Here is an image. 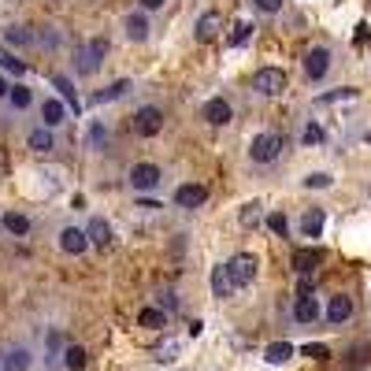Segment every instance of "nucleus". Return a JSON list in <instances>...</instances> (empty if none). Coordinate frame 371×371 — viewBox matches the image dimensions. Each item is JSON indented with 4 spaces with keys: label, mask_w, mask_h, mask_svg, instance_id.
I'll return each instance as SVG.
<instances>
[{
    "label": "nucleus",
    "mask_w": 371,
    "mask_h": 371,
    "mask_svg": "<svg viewBox=\"0 0 371 371\" xmlns=\"http://www.w3.org/2000/svg\"><path fill=\"white\" fill-rule=\"evenodd\" d=\"M204 201H208V186H201V182H186L175 189V204L179 208H201Z\"/></svg>",
    "instance_id": "9"
},
{
    "label": "nucleus",
    "mask_w": 371,
    "mask_h": 371,
    "mask_svg": "<svg viewBox=\"0 0 371 371\" xmlns=\"http://www.w3.org/2000/svg\"><path fill=\"white\" fill-rule=\"evenodd\" d=\"M253 30H256L253 23H238V26H234V34H231V48H241V45H245V41L253 38Z\"/></svg>",
    "instance_id": "34"
},
{
    "label": "nucleus",
    "mask_w": 371,
    "mask_h": 371,
    "mask_svg": "<svg viewBox=\"0 0 371 371\" xmlns=\"http://www.w3.org/2000/svg\"><path fill=\"white\" fill-rule=\"evenodd\" d=\"M63 116H67V104L56 101V96H48V101L41 104V119H45L48 131H52V126H60V123H63Z\"/></svg>",
    "instance_id": "19"
},
{
    "label": "nucleus",
    "mask_w": 371,
    "mask_h": 371,
    "mask_svg": "<svg viewBox=\"0 0 371 371\" xmlns=\"http://www.w3.org/2000/svg\"><path fill=\"white\" fill-rule=\"evenodd\" d=\"M327 71H331V48H323V45L309 48V52H304V74H309L312 82H319Z\"/></svg>",
    "instance_id": "6"
},
{
    "label": "nucleus",
    "mask_w": 371,
    "mask_h": 371,
    "mask_svg": "<svg viewBox=\"0 0 371 371\" xmlns=\"http://www.w3.org/2000/svg\"><path fill=\"white\" fill-rule=\"evenodd\" d=\"M63 367H67V371H82L86 367V349L82 345H67V349H63Z\"/></svg>",
    "instance_id": "27"
},
{
    "label": "nucleus",
    "mask_w": 371,
    "mask_h": 371,
    "mask_svg": "<svg viewBox=\"0 0 371 371\" xmlns=\"http://www.w3.org/2000/svg\"><path fill=\"white\" fill-rule=\"evenodd\" d=\"M86 234H89V241H93V245H111V227H108V223L104 219H93L89 223V227H86Z\"/></svg>",
    "instance_id": "24"
},
{
    "label": "nucleus",
    "mask_w": 371,
    "mask_h": 371,
    "mask_svg": "<svg viewBox=\"0 0 371 371\" xmlns=\"http://www.w3.org/2000/svg\"><path fill=\"white\" fill-rule=\"evenodd\" d=\"M108 56V41L104 38H93V41H86V45H78V71L82 74H96L101 71V60Z\"/></svg>",
    "instance_id": "2"
},
{
    "label": "nucleus",
    "mask_w": 371,
    "mask_h": 371,
    "mask_svg": "<svg viewBox=\"0 0 371 371\" xmlns=\"http://www.w3.org/2000/svg\"><path fill=\"white\" fill-rule=\"evenodd\" d=\"M8 93H11V86L4 82V78H0V96H8Z\"/></svg>",
    "instance_id": "43"
},
{
    "label": "nucleus",
    "mask_w": 371,
    "mask_h": 371,
    "mask_svg": "<svg viewBox=\"0 0 371 371\" xmlns=\"http://www.w3.org/2000/svg\"><path fill=\"white\" fill-rule=\"evenodd\" d=\"M160 131H164V111H160V108L145 104V108L134 111V134H141V138H156Z\"/></svg>",
    "instance_id": "4"
},
{
    "label": "nucleus",
    "mask_w": 371,
    "mask_h": 371,
    "mask_svg": "<svg viewBox=\"0 0 371 371\" xmlns=\"http://www.w3.org/2000/svg\"><path fill=\"white\" fill-rule=\"evenodd\" d=\"M30 364H34V357H30L26 345H15L4 353V360H0V367L4 371H30Z\"/></svg>",
    "instance_id": "13"
},
{
    "label": "nucleus",
    "mask_w": 371,
    "mask_h": 371,
    "mask_svg": "<svg viewBox=\"0 0 371 371\" xmlns=\"http://www.w3.org/2000/svg\"><path fill=\"white\" fill-rule=\"evenodd\" d=\"M260 219H264V204L260 201H249V204H241V212H238V223L245 231H253V227H260Z\"/></svg>",
    "instance_id": "20"
},
{
    "label": "nucleus",
    "mask_w": 371,
    "mask_h": 371,
    "mask_svg": "<svg viewBox=\"0 0 371 371\" xmlns=\"http://www.w3.org/2000/svg\"><path fill=\"white\" fill-rule=\"evenodd\" d=\"M219 30H223V15L204 11L201 19H197V41H216V38H219Z\"/></svg>",
    "instance_id": "14"
},
{
    "label": "nucleus",
    "mask_w": 371,
    "mask_h": 371,
    "mask_svg": "<svg viewBox=\"0 0 371 371\" xmlns=\"http://www.w3.org/2000/svg\"><path fill=\"white\" fill-rule=\"evenodd\" d=\"M294 319H297V323H316V319H319V301L312 294H301L294 301Z\"/></svg>",
    "instance_id": "12"
},
{
    "label": "nucleus",
    "mask_w": 371,
    "mask_h": 371,
    "mask_svg": "<svg viewBox=\"0 0 371 371\" xmlns=\"http://www.w3.org/2000/svg\"><path fill=\"white\" fill-rule=\"evenodd\" d=\"M138 323L149 327V331H160V327H167V312L164 309H141L138 312Z\"/></svg>",
    "instance_id": "23"
},
{
    "label": "nucleus",
    "mask_w": 371,
    "mask_h": 371,
    "mask_svg": "<svg viewBox=\"0 0 371 371\" xmlns=\"http://www.w3.org/2000/svg\"><path fill=\"white\" fill-rule=\"evenodd\" d=\"M227 271H231V279H234L238 289L249 286V282L256 279V256H253V253H238V256H231V260H227Z\"/></svg>",
    "instance_id": "5"
},
{
    "label": "nucleus",
    "mask_w": 371,
    "mask_h": 371,
    "mask_svg": "<svg viewBox=\"0 0 371 371\" xmlns=\"http://www.w3.org/2000/svg\"><path fill=\"white\" fill-rule=\"evenodd\" d=\"M357 45H367V23L357 26Z\"/></svg>",
    "instance_id": "42"
},
{
    "label": "nucleus",
    "mask_w": 371,
    "mask_h": 371,
    "mask_svg": "<svg viewBox=\"0 0 371 371\" xmlns=\"http://www.w3.org/2000/svg\"><path fill=\"white\" fill-rule=\"evenodd\" d=\"M256 11H264V15H279L282 11V0H253Z\"/></svg>",
    "instance_id": "40"
},
{
    "label": "nucleus",
    "mask_w": 371,
    "mask_h": 371,
    "mask_svg": "<svg viewBox=\"0 0 371 371\" xmlns=\"http://www.w3.org/2000/svg\"><path fill=\"white\" fill-rule=\"evenodd\" d=\"M175 353H179V342H167V345H160V349H156V360H160V364H171V360H175Z\"/></svg>",
    "instance_id": "39"
},
{
    "label": "nucleus",
    "mask_w": 371,
    "mask_h": 371,
    "mask_svg": "<svg viewBox=\"0 0 371 371\" xmlns=\"http://www.w3.org/2000/svg\"><path fill=\"white\" fill-rule=\"evenodd\" d=\"M126 38H131V41H145V38H149V19H145V15L141 11H134V15H126Z\"/></svg>",
    "instance_id": "21"
},
{
    "label": "nucleus",
    "mask_w": 371,
    "mask_h": 371,
    "mask_svg": "<svg viewBox=\"0 0 371 371\" xmlns=\"http://www.w3.org/2000/svg\"><path fill=\"white\" fill-rule=\"evenodd\" d=\"M234 289H238V286H234V279H231V271H227V264H219V267L212 271V294H216V297L223 301V297H231V294H234Z\"/></svg>",
    "instance_id": "17"
},
{
    "label": "nucleus",
    "mask_w": 371,
    "mask_h": 371,
    "mask_svg": "<svg viewBox=\"0 0 371 371\" xmlns=\"http://www.w3.org/2000/svg\"><path fill=\"white\" fill-rule=\"evenodd\" d=\"M342 101H357V89H334V93H323L316 104L323 108V104H342Z\"/></svg>",
    "instance_id": "32"
},
{
    "label": "nucleus",
    "mask_w": 371,
    "mask_h": 371,
    "mask_svg": "<svg viewBox=\"0 0 371 371\" xmlns=\"http://www.w3.org/2000/svg\"><path fill=\"white\" fill-rule=\"evenodd\" d=\"M52 86L60 89L63 104H67V108H74V111H82V104H78V93H74V86H71V78H63V74H52Z\"/></svg>",
    "instance_id": "22"
},
{
    "label": "nucleus",
    "mask_w": 371,
    "mask_h": 371,
    "mask_svg": "<svg viewBox=\"0 0 371 371\" xmlns=\"http://www.w3.org/2000/svg\"><path fill=\"white\" fill-rule=\"evenodd\" d=\"M131 89V82L126 78H119V82H111L108 89H101V93H93V104H108V101H119V96Z\"/></svg>",
    "instance_id": "25"
},
{
    "label": "nucleus",
    "mask_w": 371,
    "mask_h": 371,
    "mask_svg": "<svg viewBox=\"0 0 371 371\" xmlns=\"http://www.w3.org/2000/svg\"><path fill=\"white\" fill-rule=\"evenodd\" d=\"M301 353H304V357H312V360H327V357H331V349H327V345H319V342H309Z\"/></svg>",
    "instance_id": "37"
},
{
    "label": "nucleus",
    "mask_w": 371,
    "mask_h": 371,
    "mask_svg": "<svg viewBox=\"0 0 371 371\" xmlns=\"http://www.w3.org/2000/svg\"><path fill=\"white\" fill-rule=\"evenodd\" d=\"M286 149V141L279 134H256L249 141V156H253V164H275V160L282 156Z\"/></svg>",
    "instance_id": "1"
},
{
    "label": "nucleus",
    "mask_w": 371,
    "mask_h": 371,
    "mask_svg": "<svg viewBox=\"0 0 371 371\" xmlns=\"http://www.w3.org/2000/svg\"><path fill=\"white\" fill-rule=\"evenodd\" d=\"M8 101H11V108H30V104H34V93H30L26 86H11V93H8Z\"/></svg>",
    "instance_id": "30"
},
{
    "label": "nucleus",
    "mask_w": 371,
    "mask_h": 371,
    "mask_svg": "<svg viewBox=\"0 0 371 371\" xmlns=\"http://www.w3.org/2000/svg\"><path fill=\"white\" fill-rule=\"evenodd\" d=\"M301 145H323V126L319 123H304V131H301Z\"/></svg>",
    "instance_id": "31"
},
{
    "label": "nucleus",
    "mask_w": 371,
    "mask_h": 371,
    "mask_svg": "<svg viewBox=\"0 0 371 371\" xmlns=\"http://www.w3.org/2000/svg\"><path fill=\"white\" fill-rule=\"evenodd\" d=\"M60 249L67 253V256H82L89 249V234L82 227H63L60 231Z\"/></svg>",
    "instance_id": "8"
},
{
    "label": "nucleus",
    "mask_w": 371,
    "mask_h": 371,
    "mask_svg": "<svg viewBox=\"0 0 371 371\" xmlns=\"http://www.w3.org/2000/svg\"><path fill=\"white\" fill-rule=\"evenodd\" d=\"M319 264H323V249H297L294 253V271H297V275H312V271L319 267Z\"/></svg>",
    "instance_id": "11"
},
{
    "label": "nucleus",
    "mask_w": 371,
    "mask_h": 371,
    "mask_svg": "<svg viewBox=\"0 0 371 371\" xmlns=\"http://www.w3.org/2000/svg\"><path fill=\"white\" fill-rule=\"evenodd\" d=\"M264 357H267V364H286L289 357H294V345H289V342H271L264 349Z\"/></svg>",
    "instance_id": "26"
},
{
    "label": "nucleus",
    "mask_w": 371,
    "mask_h": 371,
    "mask_svg": "<svg viewBox=\"0 0 371 371\" xmlns=\"http://www.w3.org/2000/svg\"><path fill=\"white\" fill-rule=\"evenodd\" d=\"M89 145L93 149H104L108 145V126L104 123H89Z\"/></svg>",
    "instance_id": "35"
},
{
    "label": "nucleus",
    "mask_w": 371,
    "mask_h": 371,
    "mask_svg": "<svg viewBox=\"0 0 371 371\" xmlns=\"http://www.w3.org/2000/svg\"><path fill=\"white\" fill-rule=\"evenodd\" d=\"M164 4H167V0H141L145 11H156V8H164Z\"/></svg>",
    "instance_id": "41"
},
{
    "label": "nucleus",
    "mask_w": 371,
    "mask_h": 371,
    "mask_svg": "<svg viewBox=\"0 0 371 371\" xmlns=\"http://www.w3.org/2000/svg\"><path fill=\"white\" fill-rule=\"evenodd\" d=\"M4 38H8V45H19V48L34 45V34H26L23 26H8V30H4Z\"/></svg>",
    "instance_id": "33"
},
{
    "label": "nucleus",
    "mask_w": 371,
    "mask_h": 371,
    "mask_svg": "<svg viewBox=\"0 0 371 371\" xmlns=\"http://www.w3.org/2000/svg\"><path fill=\"white\" fill-rule=\"evenodd\" d=\"M160 179H164V171H160L156 164H134V167H131V186H134L138 193L156 189V186H160Z\"/></svg>",
    "instance_id": "7"
},
{
    "label": "nucleus",
    "mask_w": 371,
    "mask_h": 371,
    "mask_svg": "<svg viewBox=\"0 0 371 371\" xmlns=\"http://www.w3.org/2000/svg\"><path fill=\"white\" fill-rule=\"evenodd\" d=\"M323 223H327L323 208H312V212L301 216V234L304 238H319V234H323Z\"/></svg>",
    "instance_id": "18"
},
{
    "label": "nucleus",
    "mask_w": 371,
    "mask_h": 371,
    "mask_svg": "<svg viewBox=\"0 0 371 371\" xmlns=\"http://www.w3.org/2000/svg\"><path fill=\"white\" fill-rule=\"evenodd\" d=\"M4 227H8V234L23 238V234H30V219H26L23 212H8V216H4Z\"/></svg>",
    "instance_id": "28"
},
{
    "label": "nucleus",
    "mask_w": 371,
    "mask_h": 371,
    "mask_svg": "<svg viewBox=\"0 0 371 371\" xmlns=\"http://www.w3.org/2000/svg\"><path fill=\"white\" fill-rule=\"evenodd\" d=\"M26 145H30V153H52L56 149V138L48 126H34V131L26 134Z\"/></svg>",
    "instance_id": "15"
},
{
    "label": "nucleus",
    "mask_w": 371,
    "mask_h": 371,
    "mask_svg": "<svg viewBox=\"0 0 371 371\" xmlns=\"http://www.w3.org/2000/svg\"><path fill=\"white\" fill-rule=\"evenodd\" d=\"M267 227H271V234L286 238V231H289V219H286V212H271V216H267Z\"/></svg>",
    "instance_id": "36"
},
{
    "label": "nucleus",
    "mask_w": 371,
    "mask_h": 371,
    "mask_svg": "<svg viewBox=\"0 0 371 371\" xmlns=\"http://www.w3.org/2000/svg\"><path fill=\"white\" fill-rule=\"evenodd\" d=\"M201 116H204V123H212V126H227L231 123V104L223 101V96H216V101H208L204 108H201Z\"/></svg>",
    "instance_id": "10"
},
{
    "label": "nucleus",
    "mask_w": 371,
    "mask_h": 371,
    "mask_svg": "<svg viewBox=\"0 0 371 371\" xmlns=\"http://www.w3.org/2000/svg\"><path fill=\"white\" fill-rule=\"evenodd\" d=\"M0 67H4L8 74H26V63L11 52V48H0Z\"/></svg>",
    "instance_id": "29"
},
{
    "label": "nucleus",
    "mask_w": 371,
    "mask_h": 371,
    "mask_svg": "<svg viewBox=\"0 0 371 371\" xmlns=\"http://www.w3.org/2000/svg\"><path fill=\"white\" fill-rule=\"evenodd\" d=\"M349 316H353V297L334 294V297H331V304H327V319H331V323H345Z\"/></svg>",
    "instance_id": "16"
},
{
    "label": "nucleus",
    "mask_w": 371,
    "mask_h": 371,
    "mask_svg": "<svg viewBox=\"0 0 371 371\" xmlns=\"http://www.w3.org/2000/svg\"><path fill=\"white\" fill-rule=\"evenodd\" d=\"M253 89L264 93V96H282L286 93V71L279 67H260L253 74Z\"/></svg>",
    "instance_id": "3"
},
{
    "label": "nucleus",
    "mask_w": 371,
    "mask_h": 371,
    "mask_svg": "<svg viewBox=\"0 0 371 371\" xmlns=\"http://www.w3.org/2000/svg\"><path fill=\"white\" fill-rule=\"evenodd\" d=\"M334 179H331V175H323V171H316V175H309V179H304V186H309V189H327Z\"/></svg>",
    "instance_id": "38"
}]
</instances>
